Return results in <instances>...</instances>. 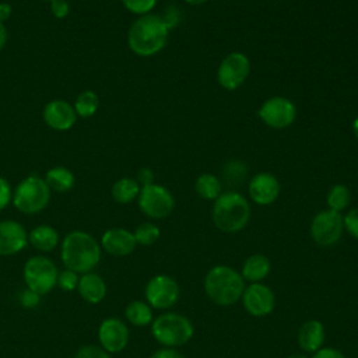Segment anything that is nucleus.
<instances>
[{
    "label": "nucleus",
    "instance_id": "obj_1",
    "mask_svg": "<svg viewBox=\"0 0 358 358\" xmlns=\"http://www.w3.org/2000/svg\"><path fill=\"white\" fill-rule=\"evenodd\" d=\"M101 243L85 231L69 232L60 246V257L66 268L78 274L92 271L101 262Z\"/></svg>",
    "mask_w": 358,
    "mask_h": 358
},
{
    "label": "nucleus",
    "instance_id": "obj_2",
    "mask_svg": "<svg viewBox=\"0 0 358 358\" xmlns=\"http://www.w3.org/2000/svg\"><path fill=\"white\" fill-rule=\"evenodd\" d=\"M169 31L161 15L151 13L140 15L129 28L127 45L134 55L150 57L165 48Z\"/></svg>",
    "mask_w": 358,
    "mask_h": 358
},
{
    "label": "nucleus",
    "instance_id": "obj_3",
    "mask_svg": "<svg viewBox=\"0 0 358 358\" xmlns=\"http://www.w3.org/2000/svg\"><path fill=\"white\" fill-rule=\"evenodd\" d=\"M246 281L241 271L228 264H215L204 275L203 289L207 298L218 306H232L242 298Z\"/></svg>",
    "mask_w": 358,
    "mask_h": 358
},
{
    "label": "nucleus",
    "instance_id": "obj_4",
    "mask_svg": "<svg viewBox=\"0 0 358 358\" xmlns=\"http://www.w3.org/2000/svg\"><path fill=\"white\" fill-rule=\"evenodd\" d=\"M252 208L245 196L238 192H222L213 204L211 218L214 227L224 234H236L246 228Z\"/></svg>",
    "mask_w": 358,
    "mask_h": 358
},
{
    "label": "nucleus",
    "instance_id": "obj_5",
    "mask_svg": "<svg viewBox=\"0 0 358 358\" xmlns=\"http://www.w3.org/2000/svg\"><path fill=\"white\" fill-rule=\"evenodd\" d=\"M150 327L154 340L166 348L182 347L194 336L193 322L186 315L172 310H165L155 316Z\"/></svg>",
    "mask_w": 358,
    "mask_h": 358
},
{
    "label": "nucleus",
    "instance_id": "obj_6",
    "mask_svg": "<svg viewBox=\"0 0 358 358\" xmlns=\"http://www.w3.org/2000/svg\"><path fill=\"white\" fill-rule=\"evenodd\" d=\"M50 189L43 178L29 175L13 190V204L22 214H38L50 201Z\"/></svg>",
    "mask_w": 358,
    "mask_h": 358
},
{
    "label": "nucleus",
    "instance_id": "obj_7",
    "mask_svg": "<svg viewBox=\"0 0 358 358\" xmlns=\"http://www.w3.org/2000/svg\"><path fill=\"white\" fill-rule=\"evenodd\" d=\"M22 275L27 288L39 295H46L56 287L59 270L53 260L42 255H36L25 262Z\"/></svg>",
    "mask_w": 358,
    "mask_h": 358
},
{
    "label": "nucleus",
    "instance_id": "obj_8",
    "mask_svg": "<svg viewBox=\"0 0 358 358\" xmlns=\"http://www.w3.org/2000/svg\"><path fill=\"white\" fill-rule=\"evenodd\" d=\"M137 204L140 211L152 220L169 217L175 210V197L169 189L162 185L151 183L141 186Z\"/></svg>",
    "mask_w": 358,
    "mask_h": 358
},
{
    "label": "nucleus",
    "instance_id": "obj_9",
    "mask_svg": "<svg viewBox=\"0 0 358 358\" xmlns=\"http://www.w3.org/2000/svg\"><path fill=\"white\" fill-rule=\"evenodd\" d=\"M343 234V214L329 208L316 213L309 225V235L312 241L320 248H331L337 245Z\"/></svg>",
    "mask_w": 358,
    "mask_h": 358
},
{
    "label": "nucleus",
    "instance_id": "obj_10",
    "mask_svg": "<svg viewBox=\"0 0 358 358\" xmlns=\"http://www.w3.org/2000/svg\"><path fill=\"white\" fill-rule=\"evenodd\" d=\"M145 302L157 310L165 312L173 308L180 298V287L169 274L152 275L144 287Z\"/></svg>",
    "mask_w": 358,
    "mask_h": 358
},
{
    "label": "nucleus",
    "instance_id": "obj_11",
    "mask_svg": "<svg viewBox=\"0 0 358 358\" xmlns=\"http://www.w3.org/2000/svg\"><path fill=\"white\" fill-rule=\"evenodd\" d=\"M259 119L271 129H285L296 119V106L285 96L274 95L267 98L257 110Z\"/></svg>",
    "mask_w": 358,
    "mask_h": 358
},
{
    "label": "nucleus",
    "instance_id": "obj_12",
    "mask_svg": "<svg viewBox=\"0 0 358 358\" xmlns=\"http://www.w3.org/2000/svg\"><path fill=\"white\" fill-rule=\"evenodd\" d=\"M250 60L242 52L228 53L217 69V81L227 91L238 90L248 78Z\"/></svg>",
    "mask_w": 358,
    "mask_h": 358
},
{
    "label": "nucleus",
    "instance_id": "obj_13",
    "mask_svg": "<svg viewBox=\"0 0 358 358\" xmlns=\"http://www.w3.org/2000/svg\"><path fill=\"white\" fill-rule=\"evenodd\" d=\"M241 302L248 315L253 317H266L275 308V295L267 284L252 282L246 284Z\"/></svg>",
    "mask_w": 358,
    "mask_h": 358
},
{
    "label": "nucleus",
    "instance_id": "obj_14",
    "mask_svg": "<svg viewBox=\"0 0 358 358\" xmlns=\"http://www.w3.org/2000/svg\"><path fill=\"white\" fill-rule=\"evenodd\" d=\"M130 340L127 324L119 317H106L98 327L99 345L109 354L123 351Z\"/></svg>",
    "mask_w": 358,
    "mask_h": 358
},
{
    "label": "nucleus",
    "instance_id": "obj_15",
    "mask_svg": "<svg viewBox=\"0 0 358 358\" xmlns=\"http://www.w3.org/2000/svg\"><path fill=\"white\" fill-rule=\"evenodd\" d=\"M281 192L278 179L270 172H259L252 176L248 185V194L257 206L273 204Z\"/></svg>",
    "mask_w": 358,
    "mask_h": 358
},
{
    "label": "nucleus",
    "instance_id": "obj_16",
    "mask_svg": "<svg viewBox=\"0 0 358 358\" xmlns=\"http://www.w3.org/2000/svg\"><path fill=\"white\" fill-rule=\"evenodd\" d=\"M42 117L45 124L52 130L66 131L76 124L78 116L71 103L64 99H53L45 105Z\"/></svg>",
    "mask_w": 358,
    "mask_h": 358
},
{
    "label": "nucleus",
    "instance_id": "obj_17",
    "mask_svg": "<svg viewBox=\"0 0 358 358\" xmlns=\"http://www.w3.org/2000/svg\"><path fill=\"white\" fill-rule=\"evenodd\" d=\"M28 245V232L14 220L0 221V256L20 253Z\"/></svg>",
    "mask_w": 358,
    "mask_h": 358
},
{
    "label": "nucleus",
    "instance_id": "obj_18",
    "mask_svg": "<svg viewBox=\"0 0 358 358\" xmlns=\"http://www.w3.org/2000/svg\"><path fill=\"white\" fill-rule=\"evenodd\" d=\"M137 242L131 231L120 227L106 229L101 236V248L115 257H124L134 252Z\"/></svg>",
    "mask_w": 358,
    "mask_h": 358
},
{
    "label": "nucleus",
    "instance_id": "obj_19",
    "mask_svg": "<svg viewBox=\"0 0 358 358\" xmlns=\"http://www.w3.org/2000/svg\"><path fill=\"white\" fill-rule=\"evenodd\" d=\"M326 329L317 319L305 320L296 331V343L302 352L313 354L324 345Z\"/></svg>",
    "mask_w": 358,
    "mask_h": 358
},
{
    "label": "nucleus",
    "instance_id": "obj_20",
    "mask_svg": "<svg viewBox=\"0 0 358 358\" xmlns=\"http://www.w3.org/2000/svg\"><path fill=\"white\" fill-rule=\"evenodd\" d=\"M77 291L85 302L91 305H96L103 301V298L106 296L108 288H106V282L99 274L90 271L80 275Z\"/></svg>",
    "mask_w": 358,
    "mask_h": 358
},
{
    "label": "nucleus",
    "instance_id": "obj_21",
    "mask_svg": "<svg viewBox=\"0 0 358 358\" xmlns=\"http://www.w3.org/2000/svg\"><path fill=\"white\" fill-rule=\"evenodd\" d=\"M239 271L246 284L263 282L271 273V260L263 253H253L243 260Z\"/></svg>",
    "mask_w": 358,
    "mask_h": 358
},
{
    "label": "nucleus",
    "instance_id": "obj_22",
    "mask_svg": "<svg viewBox=\"0 0 358 358\" xmlns=\"http://www.w3.org/2000/svg\"><path fill=\"white\" fill-rule=\"evenodd\" d=\"M28 243L39 252H52L59 245V232L48 224H41L28 232Z\"/></svg>",
    "mask_w": 358,
    "mask_h": 358
},
{
    "label": "nucleus",
    "instance_id": "obj_23",
    "mask_svg": "<svg viewBox=\"0 0 358 358\" xmlns=\"http://www.w3.org/2000/svg\"><path fill=\"white\" fill-rule=\"evenodd\" d=\"M124 317L134 327H145L152 323L155 316L154 309L145 301L134 299L124 308Z\"/></svg>",
    "mask_w": 358,
    "mask_h": 358
},
{
    "label": "nucleus",
    "instance_id": "obj_24",
    "mask_svg": "<svg viewBox=\"0 0 358 358\" xmlns=\"http://www.w3.org/2000/svg\"><path fill=\"white\" fill-rule=\"evenodd\" d=\"M45 182L48 183L50 190L59 192V193H66L73 189L76 183V176L74 173L67 169L66 166H53L45 173Z\"/></svg>",
    "mask_w": 358,
    "mask_h": 358
},
{
    "label": "nucleus",
    "instance_id": "obj_25",
    "mask_svg": "<svg viewBox=\"0 0 358 358\" xmlns=\"http://www.w3.org/2000/svg\"><path fill=\"white\" fill-rule=\"evenodd\" d=\"M140 189L141 186L134 178H120L112 185L110 194L116 203L129 204L137 200Z\"/></svg>",
    "mask_w": 358,
    "mask_h": 358
},
{
    "label": "nucleus",
    "instance_id": "obj_26",
    "mask_svg": "<svg viewBox=\"0 0 358 358\" xmlns=\"http://www.w3.org/2000/svg\"><path fill=\"white\" fill-rule=\"evenodd\" d=\"M194 190H196V193H197L201 199L214 201V200L222 193L221 180H220L218 176H215L214 173H207V172L200 173V175L196 178Z\"/></svg>",
    "mask_w": 358,
    "mask_h": 358
},
{
    "label": "nucleus",
    "instance_id": "obj_27",
    "mask_svg": "<svg viewBox=\"0 0 358 358\" xmlns=\"http://www.w3.org/2000/svg\"><path fill=\"white\" fill-rule=\"evenodd\" d=\"M352 200V193L347 185L343 183H336L333 185L326 196V204L329 210L343 213L347 210L351 204Z\"/></svg>",
    "mask_w": 358,
    "mask_h": 358
},
{
    "label": "nucleus",
    "instance_id": "obj_28",
    "mask_svg": "<svg viewBox=\"0 0 358 358\" xmlns=\"http://www.w3.org/2000/svg\"><path fill=\"white\" fill-rule=\"evenodd\" d=\"M73 106H74L77 116H80L83 119L91 117L96 113V110L99 108V96L96 95V92H94L91 90H85L76 98V102Z\"/></svg>",
    "mask_w": 358,
    "mask_h": 358
},
{
    "label": "nucleus",
    "instance_id": "obj_29",
    "mask_svg": "<svg viewBox=\"0 0 358 358\" xmlns=\"http://www.w3.org/2000/svg\"><path fill=\"white\" fill-rule=\"evenodd\" d=\"M133 235H134V239H136L137 245L151 246L159 239L161 229L154 222L145 221V222H141L136 227Z\"/></svg>",
    "mask_w": 358,
    "mask_h": 358
},
{
    "label": "nucleus",
    "instance_id": "obj_30",
    "mask_svg": "<svg viewBox=\"0 0 358 358\" xmlns=\"http://www.w3.org/2000/svg\"><path fill=\"white\" fill-rule=\"evenodd\" d=\"M224 176L228 182H242L248 173L246 165L239 159H229L224 165Z\"/></svg>",
    "mask_w": 358,
    "mask_h": 358
},
{
    "label": "nucleus",
    "instance_id": "obj_31",
    "mask_svg": "<svg viewBox=\"0 0 358 358\" xmlns=\"http://www.w3.org/2000/svg\"><path fill=\"white\" fill-rule=\"evenodd\" d=\"M120 1L127 11L140 17V15L150 14L157 6L158 0H120Z\"/></svg>",
    "mask_w": 358,
    "mask_h": 358
},
{
    "label": "nucleus",
    "instance_id": "obj_32",
    "mask_svg": "<svg viewBox=\"0 0 358 358\" xmlns=\"http://www.w3.org/2000/svg\"><path fill=\"white\" fill-rule=\"evenodd\" d=\"M78 280H80L78 273L66 268V270H63V271L59 273L56 287H59L60 289H63V291H66V292H71V291H76V289H77Z\"/></svg>",
    "mask_w": 358,
    "mask_h": 358
},
{
    "label": "nucleus",
    "instance_id": "obj_33",
    "mask_svg": "<svg viewBox=\"0 0 358 358\" xmlns=\"http://www.w3.org/2000/svg\"><path fill=\"white\" fill-rule=\"evenodd\" d=\"M74 358H112L109 352H106L101 345L87 344L77 350Z\"/></svg>",
    "mask_w": 358,
    "mask_h": 358
},
{
    "label": "nucleus",
    "instance_id": "obj_34",
    "mask_svg": "<svg viewBox=\"0 0 358 358\" xmlns=\"http://www.w3.org/2000/svg\"><path fill=\"white\" fill-rule=\"evenodd\" d=\"M344 231L348 232L352 238L358 239V207L350 208L345 215H343Z\"/></svg>",
    "mask_w": 358,
    "mask_h": 358
},
{
    "label": "nucleus",
    "instance_id": "obj_35",
    "mask_svg": "<svg viewBox=\"0 0 358 358\" xmlns=\"http://www.w3.org/2000/svg\"><path fill=\"white\" fill-rule=\"evenodd\" d=\"M41 296L39 294H36L35 291L29 289V288H24L22 291H20L18 294V302L22 308L25 309H32V308H36L41 302Z\"/></svg>",
    "mask_w": 358,
    "mask_h": 358
},
{
    "label": "nucleus",
    "instance_id": "obj_36",
    "mask_svg": "<svg viewBox=\"0 0 358 358\" xmlns=\"http://www.w3.org/2000/svg\"><path fill=\"white\" fill-rule=\"evenodd\" d=\"M13 200V189L10 182L0 176V211L4 210Z\"/></svg>",
    "mask_w": 358,
    "mask_h": 358
},
{
    "label": "nucleus",
    "instance_id": "obj_37",
    "mask_svg": "<svg viewBox=\"0 0 358 358\" xmlns=\"http://www.w3.org/2000/svg\"><path fill=\"white\" fill-rule=\"evenodd\" d=\"M50 13L55 18L63 20L70 13V4L67 0H52L50 1Z\"/></svg>",
    "mask_w": 358,
    "mask_h": 358
},
{
    "label": "nucleus",
    "instance_id": "obj_38",
    "mask_svg": "<svg viewBox=\"0 0 358 358\" xmlns=\"http://www.w3.org/2000/svg\"><path fill=\"white\" fill-rule=\"evenodd\" d=\"M310 358H347V357L341 350H338L336 347L323 345L316 352H313Z\"/></svg>",
    "mask_w": 358,
    "mask_h": 358
},
{
    "label": "nucleus",
    "instance_id": "obj_39",
    "mask_svg": "<svg viewBox=\"0 0 358 358\" xmlns=\"http://www.w3.org/2000/svg\"><path fill=\"white\" fill-rule=\"evenodd\" d=\"M161 18H162V20H164V22L166 24V27H168L169 29H172V28H175V27L178 25L179 18H180V14H179L178 8L172 6V7L166 8L165 14H164V15H161Z\"/></svg>",
    "mask_w": 358,
    "mask_h": 358
},
{
    "label": "nucleus",
    "instance_id": "obj_40",
    "mask_svg": "<svg viewBox=\"0 0 358 358\" xmlns=\"http://www.w3.org/2000/svg\"><path fill=\"white\" fill-rule=\"evenodd\" d=\"M150 358H186L180 351H178L176 348H166V347H161L157 351H154Z\"/></svg>",
    "mask_w": 358,
    "mask_h": 358
},
{
    "label": "nucleus",
    "instance_id": "obj_41",
    "mask_svg": "<svg viewBox=\"0 0 358 358\" xmlns=\"http://www.w3.org/2000/svg\"><path fill=\"white\" fill-rule=\"evenodd\" d=\"M140 186H145V185H151L154 183V175L152 171L150 168H141L137 173V179H136Z\"/></svg>",
    "mask_w": 358,
    "mask_h": 358
},
{
    "label": "nucleus",
    "instance_id": "obj_42",
    "mask_svg": "<svg viewBox=\"0 0 358 358\" xmlns=\"http://www.w3.org/2000/svg\"><path fill=\"white\" fill-rule=\"evenodd\" d=\"M13 14V7L10 3L6 1H0V22H6Z\"/></svg>",
    "mask_w": 358,
    "mask_h": 358
},
{
    "label": "nucleus",
    "instance_id": "obj_43",
    "mask_svg": "<svg viewBox=\"0 0 358 358\" xmlns=\"http://www.w3.org/2000/svg\"><path fill=\"white\" fill-rule=\"evenodd\" d=\"M6 42H7V29H6V25L0 22V50H3V48L6 46Z\"/></svg>",
    "mask_w": 358,
    "mask_h": 358
},
{
    "label": "nucleus",
    "instance_id": "obj_44",
    "mask_svg": "<svg viewBox=\"0 0 358 358\" xmlns=\"http://www.w3.org/2000/svg\"><path fill=\"white\" fill-rule=\"evenodd\" d=\"M207 1L208 0H185V3L189 4V6H201V4L207 3Z\"/></svg>",
    "mask_w": 358,
    "mask_h": 358
},
{
    "label": "nucleus",
    "instance_id": "obj_45",
    "mask_svg": "<svg viewBox=\"0 0 358 358\" xmlns=\"http://www.w3.org/2000/svg\"><path fill=\"white\" fill-rule=\"evenodd\" d=\"M287 358H310V357H308V354L305 352H292Z\"/></svg>",
    "mask_w": 358,
    "mask_h": 358
},
{
    "label": "nucleus",
    "instance_id": "obj_46",
    "mask_svg": "<svg viewBox=\"0 0 358 358\" xmlns=\"http://www.w3.org/2000/svg\"><path fill=\"white\" fill-rule=\"evenodd\" d=\"M352 133H354V136H355V138L358 140V116L354 119V122H352Z\"/></svg>",
    "mask_w": 358,
    "mask_h": 358
},
{
    "label": "nucleus",
    "instance_id": "obj_47",
    "mask_svg": "<svg viewBox=\"0 0 358 358\" xmlns=\"http://www.w3.org/2000/svg\"><path fill=\"white\" fill-rule=\"evenodd\" d=\"M42 1H49V3H50V1H52V0H42Z\"/></svg>",
    "mask_w": 358,
    "mask_h": 358
}]
</instances>
